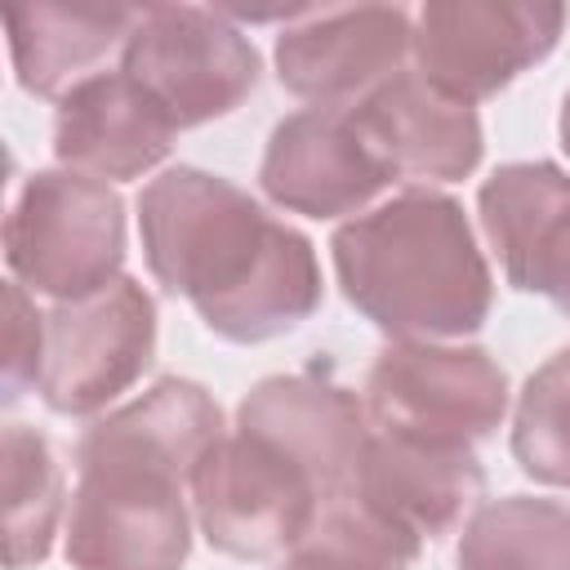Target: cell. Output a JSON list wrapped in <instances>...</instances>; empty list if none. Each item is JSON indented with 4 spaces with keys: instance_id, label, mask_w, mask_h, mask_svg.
<instances>
[{
    "instance_id": "obj_1",
    "label": "cell",
    "mask_w": 570,
    "mask_h": 570,
    "mask_svg": "<svg viewBox=\"0 0 570 570\" xmlns=\"http://www.w3.org/2000/svg\"><path fill=\"white\" fill-rule=\"evenodd\" d=\"M138 236L156 285L183 294L227 343H267L321 307L312 240L209 169L169 165L151 178Z\"/></svg>"
},
{
    "instance_id": "obj_2",
    "label": "cell",
    "mask_w": 570,
    "mask_h": 570,
    "mask_svg": "<svg viewBox=\"0 0 570 570\" xmlns=\"http://www.w3.org/2000/svg\"><path fill=\"white\" fill-rule=\"evenodd\" d=\"M223 432L218 401L178 374L94 419L76 445L71 570H183L191 552L187 485Z\"/></svg>"
},
{
    "instance_id": "obj_3",
    "label": "cell",
    "mask_w": 570,
    "mask_h": 570,
    "mask_svg": "<svg viewBox=\"0 0 570 570\" xmlns=\"http://www.w3.org/2000/svg\"><path fill=\"white\" fill-rule=\"evenodd\" d=\"M330 254L343 298L387 338L445 343L476 334L490 316V263L445 191L410 187L347 218Z\"/></svg>"
},
{
    "instance_id": "obj_4",
    "label": "cell",
    "mask_w": 570,
    "mask_h": 570,
    "mask_svg": "<svg viewBox=\"0 0 570 570\" xmlns=\"http://www.w3.org/2000/svg\"><path fill=\"white\" fill-rule=\"evenodd\" d=\"M191 503L209 548L236 561H267L312 534L330 494L289 445L236 423L200 459Z\"/></svg>"
},
{
    "instance_id": "obj_5",
    "label": "cell",
    "mask_w": 570,
    "mask_h": 570,
    "mask_svg": "<svg viewBox=\"0 0 570 570\" xmlns=\"http://www.w3.org/2000/svg\"><path fill=\"white\" fill-rule=\"evenodd\" d=\"M4 263L22 289L58 303L107 289L125 267L120 191L76 169L31 174L4 218Z\"/></svg>"
},
{
    "instance_id": "obj_6",
    "label": "cell",
    "mask_w": 570,
    "mask_h": 570,
    "mask_svg": "<svg viewBox=\"0 0 570 570\" xmlns=\"http://www.w3.org/2000/svg\"><path fill=\"white\" fill-rule=\"evenodd\" d=\"M120 71L156 98L174 129H196L232 116L254 94L263 62L223 9L142 4L120 45Z\"/></svg>"
},
{
    "instance_id": "obj_7",
    "label": "cell",
    "mask_w": 570,
    "mask_h": 570,
    "mask_svg": "<svg viewBox=\"0 0 570 570\" xmlns=\"http://www.w3.org/2000/svg\"><path fill=\"white\" fill-rule=\"evenodd\" d=\"M365 410L383 432L476 445L508 414V374L476 343L392 338L365 374Z\"/></svg>"
},
{
    "instance_id": "obj_8",
    "label": "cell",
    "mask_w": 570,
    "mask_h": 570,
    "mask_svg": "<svg viewBox=\"0 0 570 570\" xmlns=\"http://www.w3.org/2000/svg\"><path fill=\"white\" fill-rule=\"evenodd\" d=\"M156 356V298L120 276L107 289L45 312L40 401L53 414H98L129 392Z\"/></svg>"
},
{
    "instance_id": "obj_9",
    "label": "cell",
    "mask_w": 570,
    "mask_h": 570,
    "mask_svg": "<svg viewBox=\"0 0 570 570\" xmlns=\"http://www.w3.org/2000/svg\"><path fill=\"white\" fill-rule=\"evenodd\" d=\"M566 27V4L428 0L414 13V62L428 85L476 107L543 62Z\"/></svg>"
},
{
    "instance_id": "obj_10",
    "label": "cell",
    "mask_w": 570,
    "mask_h": 570,
    "mask_svg": "<svg viewBox=\"0 0 570 570\" xmlns=\"http://www.w3.org/2000/svg\"><path fill=\"white\" fill-rule=\"evenodd\" d=\"M414 53V18L401 4L303 9L276 36V80L312 107L352 111Z\"/></svg>"
},
{
    "instance_id": "obj_11",
    "label": "cell",
    "mask_w": 570,
    "mask_h": 570,
    "mask_svg": "<svg viewBox=\"0 0 570 570\" xmlns=\"http://www.w3.org/2000/svg\"><path fill=\"white\" fill-rule=\"evenodd\" d=\"M481 490H485V472L472 445L374 428L356 463L347 503H356L365 517L383 521L387 530L428 543V539H445L463 521V512L481 499Z\"/></svg>"
},
{
    "instance_id": "obj_12",
    "label": "cell",
    "mask_w": 570,
    "mask_h": 570,
    "mask_svg": "<svg viewBox=\"0 0 570 570\" xmlns=\"http://www.w3.org/2000/svg\"><path fill=\"white\" fill-rule=\"evenodd\" d=\"M476 214L508 285L570 316V174L552 160L499 165L476 191Z\"/></svg>"
},
{
    "instance_id": "obj_13",
    "label": "cell",
    "mask_w": 570,
    "mask_h": 570,
    "mask_svg": "<svg viewBox=\"0 0 570 570\" xmlns=\"http://www.w3.org/2000/svg\"><path fill=\"white\" fill-rule=\"evenodd\" d=\"M387 183L392 174L374 160L352 116L338 107H303L285 116L258 165L267 200L303 218H356Z\"/></svg>"
},
{
    "instance_id": "obj_14",
    "label": "cell",
    "mask_w": 570,
    "mask_h": 570,
    "mask_svg": "<svg viewBox=\"0 0 570 570\" xmlns=\"http://www.w3.org/2000/svg\"><path fill=\"white\" fill-rule=\"evenodd\" d=\"M347 116L392 183H459L485 151L476 107L441 94L419 71H396Z\"/></svg>"
},
{
    "instance_id": "obj_15",
    "label": "cell",
    "mask_w": 570,
    "mask_h": 570,
    "mask_svg": "<svg viewBox=\"0 0 570 570\" xmlns=\"http://www.w3.org/2000/svg\"><path fill=\"white\" fill-rule=\"evenodd\" d=\"M174 120L125 71H94L58 98L53 156L98 183H129L174 147Z\"/></svg>"
},
{
    "instance_id": "obj_16",
    "label": "cell",
    "mask_w": 570,
    "mask_h": 570,
    "mask_svg": "<svg viewBox=\"0 0 570 570\" xmlns=\"http://www.w3.org/2000/svg\"><path fill=\"white\" fill-rule=\"evenodd\" d=\"M236 423L289 445L325 485L330 508L347 499L356 463L374 432L365 401L325 374H272L254 383L236 405Z\"/></svg>"
},
{
    "instance_id": "obj_17",
    "label": "cell",
    "mask_w": 570,
    "mask_h": 570,
    "mask_svg": "<svg viewBox=\"0 0 570 570\" xmlns=\"http://www.w3.org/2000/svg\"><path fill=\"white\" fill-rule=\"evenodd\" d=\"M134 4H18L4 13L18 85L36 98H62L85 71L125 45Z\"/></svg>"
},
{
    "instance_id": "obj_18",
    "label": "cell",
    "mask_w": 570,
    "mask_h": 570,
    "mask_svg": "<svg viewBox=\"0 0 570 570\" xmlns=\"http://www.w3.org/2000/svg\"><path fill=\"white\" fill-rule=\"evenodd\" d=\"M459 570H570V508L534 494L481 503L454 552Z\"/></svg>"
},
{
    "instance_id": "obj_19",
    "label": "cell",
    "mask_w": 570,
    "mask_h": 570,
    "mask_svg": "<svg viewBox=\"0 0 570 570\" xmlns=\"http://www.w3.org/2000/svg\"><path fill=\"white\" fill-rule=\"evenodd\" d=\"M0 454H4V566L27 570L40 566L53 548L62 517V468L49 441L27 423L4 428Z\"/></svg>"
},
{
    "instance_id": "obj_20",
    "label": "cell",
    "mask_w": 570,
    "mask_h": 570,
    "mask_svg": "<svg viewBox=\"0 0 570 570\" xmlns=\"http://www.w3.org/2000/svg\"><path fill=\"white\" fill-rule=\"evenodd\" d=\"M512 454L525 476L570 490V347L525 379L512 414Z\"/></svg>"
},
{
    "instance_id": "obj_21",
    "label": "cell",
    "mask_w": 570,
    "mask_h": 570,
    "mask_svg": "<svg viewBox=\"0 0 570 570\" xmlns=\"http://www.w3.org/2000/svg\"><path fill=\"white\" fill-rule=\"evenodd\" d=\"M419 548L423 543L387 530L356 503L338 499L321 512L312 534L281 557L276 570H410L419 561Z\"/></svg>"
},
{
    "instance_id": "obj_22",
    "label": "cell",
    "mask_w": 570,
    "mask_h": 570,
    "mask_svg": "<svg viewBox=\"0 0 570 570\" xmlns=\"http://www.w3.org/2000/svg\"><path fill=\"white\" fill-rule=\"evenodd\" d=\"M9 334H4V405H13L31 383H40L45 361V316L31 307L27 289L9 281Z\"/></svg>"
},
{
    "instance_id": "obj_23",
    "label": "cell",
    "mask_w": 570,
    "mask_h": 570,
    "mask_svg": "<svg viewBox=\"0 0 570 570\" xmlns=\"http://www.w3.org/2000/svg\"><path fill=\"white\" fill-rule=\"evenodd\" d=\"M557 134H561V147H566V156H570V94H566V102H561V120H557Z\"/></svg>"
}]
</instances>
